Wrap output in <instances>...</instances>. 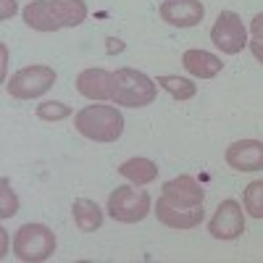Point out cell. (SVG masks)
Segmentation results:
<instances>
[{
  "label": "cell",
  "instance_id": "obj_1",
  "mask_svg": "<svg viewBox=\"0 0 263 263\" xmlns=\"http://www.w3.org/2000/svg\"><path fill=\"white\" fill-rule=\"evenodd\" d=\"M74 126L87 140L116 142L124 135V116L116 105H87L74 114Z\"/></svg>",
  "mask_w": 263,
  "mask_h": 263
},
{
  "label": "cell",
  "instance_id": "obj_2",
  "mask_svg": "<svg viewBox=\"0 0 263 263\" xmlns=\"http://www.w3.org/2000/svg\"><path fill=\"white\" fill-rule=\"evenodd\" d=\"M158 95V84L156 79H150L147 74L137 71V69H124L114 71V84H111V100L116 105H126V108H142L150 105Z\"/></svg>",
  "mask_w": 263,
  "mask_h": 263
},
{
  "label": "cell",
  "instance_id": "obj_3",
  "mask_svg": "<svg viewBox=\"0 0 263 263\" xmlns=\"http://www.w3.org/2000/svg\"><path fill=\"white\" fill-rule=\"evenodd\" d=\"M150 213V195L137 184L116 187L108 197V216L119 224H137Z\"/></svg>",
  "mask_w": 263,
  "mask_h": 263
},
{
  "label": "cell",
  "instance_id": "obj_4",
  "mask_svg": "<svg viewBox=\"0 0 263 263\" xmlns=\"http://www.w3.org/2000/svg\"><path fill=\"white\" fill-rule=\"evenodd\" d=\"M13 253L24 263L48 260L55 253V234L45 224H24L13 237Z\"/></svg>",
  "mask_w": 263,
  "mask_h": 263
},
{
  "label": "cell",
  "instance_id": "obj_5",
  "mask_svg": "<svg viewBox=\"0 0 263 263\" xmlns=\"http://www.w3.org/2000/svg\"><path fill=\"white\" fill-rule=\"evenodd\" d=\"M55 79H58V74L50 69V66H27V69L16 71L6 82V90L16 100H32V98L45 95L55 84Z\"/></svg>",
  "mask_w": 263,
  "mask_h": 263
},
{
  "label": "cell",
  "instance_id": "obj_6",
  "mask_svg": "<svg viewBox=\"0 0 263 263\" xmlns=\"http://www.w3.org/2000/svg\"><path fill=\"white\" fill-rule=\"evenodd\" d=\"M211 42L227 55L242 53L248 45V29L234 11H221L216 18V24L211 27Z\"/></svg>",
  "mask_w": 263,
  "mask_h": 263
},
{
  "label": "cell",
  "instance_id": "obj_7",
  "mask_svg": "<svg viewBox=\"0 0 263 263\" xmlns=\"http://www.w3.org/2000/svg\"><path fill=\"white\" fill-rule=\"evenodd\" d=\"M208 232L216 239H237L245 232V216H242V205L237 200H224L218 203L213 218L208 221Z\"/></svg>",
  "mask_w": 263,
  "mask_h": 263
},
{
  "label": "cell",
  "instance_id": "obj_8",
  "mask_svg": "<svg viewBox=\"0 0 263 263\" xmlns=\"http://www.w3.org/2000/svg\"><path fill=\"white\" fill-rule=\"evenodd\" d=\"M158 216V221L168 229H195L203 224L205 218V211L203 205H195V208H184V205H171L166 203L163 197H158L156 203V211H153Z\"/></svg>",
  "mask_w": 263,
  "mask_h": 263
},
{
  "label": "cell",
  "instance_id": "obj_9",
  "mask_svg": "<svg viewBox=\"0 0 263 263\" xmlns=\"http://www.w3.org/2000/svg\"><path fill=\"white\" fill-rule=\"evenodd\" d=\"M158 11H161V18L166 24L179 27V29L197 27L205 16V8L200 0H163Z\"/></svg>",
  "mask_w": 263,
  "mask_h": 263
},
{
  "label": "cell",
  "instance_id": "obj_10",
  "mask_svg": "<svg viewBox=\"0 0 263 263\" xmlns=\"http://www.w3.org/2000/svg\"><path fill=\"white\" fill-rule=\"evenodd\" d=\"M163 200L171 205H184V208H195V205H203L205 200V190L197 184L192 177L182 174V177H174L163 184Z\"/></svg>",
  "mask_w": 263,
  "mask_h": 263
},
{
  "label": "cell",
  "instance_id": "obj_11",
  "mask_svg": "<svg viewBox=\"0 0 263 263\" xmlns=\"http://www.w3.org/2000/svg\"><path fill=\"white\" fill-rule=\"evenodd\" d=\"M224 158L234 171H260L263 168V142L260 140H237L227 147Z\"/></svg>",
  "mask_w": 263,
  "mask_h": 263
},
{
  "label": "cell",
  "instance_id": "obj_12",
  "mask_svg": "<svg viewBox=\"0 0 263 263\" xmlns=\"http://www.w3.org/2000/svg\"><path fill=\"white\" fill-rule=\"evenodd\" d=\"M111 84H114V74L105 69H84L77 77L79 95L90 100H111Z\"/></svg>",
  "mask_w": 263,
  "mask_h": 263
},
{
  "label": "cell",
  "instance_id": "obj_13",
  "mask_svg": "<svg viewBox=\"0 0 263 263\" xmlns=\"http://www.w3.org/2000/svg\"><path fill=\"white\" fill-rule=\"evenodd\" d=\"M182 63H184V69L192 77H197V79H213L218 71L224 69V63H221V58H218V55H213L208 50H197V48L184 50Z\"/></svg>",
  "mask_w": 263,
  "mask_h": 263
},
{
  "label": "cell",
  "instance_id": "obj_14",
  "mask_svg": "<svg viewBox=\"0 0 263 263\" xmlns=\"http://www.w3.org/2000/svg\"><path fill=\"white\" fill-rule=\"evenodd\" d=\"M24 21L27 27L37 29V32H58L61 24L50 8V0H32V3L24 8Z\"/></svg>",
  "mask_w": 263,
  "mask_h": 263
},
{
  "label": "cell",
  "instance_id": "obj_15",
  "mask_svg": "<svg viewBox=\"0 0 263 263\" xmlns=\"http://www.w3.org/2000/svg\"><path fill=\"white\" fill-rule=\"evenodd\" d=\"M119 174H121L124 179H129L132 184L142 187V184L156 182V177H158V166L153 163L150 158H129V161H124V163L119 166Z\"/></svg>",
  "mask_w": 263,
  "mask_h": 263
},
{
  "label": "cell",
  "instance_id": "obj_16",
  "mask_svg": "<svg viewBox=\"0 0 263 263\" xmlns=\"http://www.w3.org/2000/svg\"><path fill=\"white\" fill-rule=\"evenodd\" d=\"M71 216H74V224L79 232H95L100 229L103 224V211L95 200H87V197H79V200H74L71 205Z\"/></svg>",
  "mask_w": 263,
  "mask_h": 263
},
{
  "label": "cell",
  "instance_id": "obj_17",
  "mask_svg": "<svg viewBox=\"0 0 263 263\" xmlns=\"http://www.w3.org/2000/svg\"><path fill=\"white\" fill-rule=\"evenodd\" d=\"M50 8L61 27H79L87 18L84 0H50Z\"/></svg>",
  "mask_w": 263,
  "mask_h": 263
},
{
  "label": "cell",
  "instance_id": "obj_18",
  "mask_svg": "<svg viewBox=\"0 0 263 263\" xmlns=\"http://www.w3.org/2000/svg\"><path fill=\"white\" fill-rule=\"evenodd\" d=\"M156 84L163 87V90H166L171 98H177V100H190V98H195V92H197V84H195V82H190V79H184V77H174V74L158 77Z\"/></svg>",
  "mask_w": 263,
  "mask_h": 263
},
{
  "label": "cell",
  "instance_id": "obj_19",
  "mask_svg": "<svg viewBox=\"0 0 263 263\" xmlns=\"http://www.w3.org/2000/svg\"><path fill=\"white\" fill-rule=\"evenodd\" d=\"M245 211L253 216V218H263V179H255L245 187Z\"/></svg>",
  "mask_w": 263,
  "mask_h": 263
},
{
  "label": "cell",
  "instance_id": "obj_20",
  "mask_svg": "<svg viewBox=\"0 0 263 263\" xmlns=\"http://www.w3.org/2000/svg\"><path fill=\"white\" fill-rule=\"evenodd\" d=\"M37 116L42 121H63L71 116V108L66 103H58V100H45L37 105Z\"/></svg>",
  "mask_w": 263,
  "mask_h": 263
},
{
  "label": "cell",
  "instance_id": "obj_21",
  "mask_svg": "<svg viewBox=\"0 0 263 263\" xmlns=\"http://www.w3.org/2000/svg\"><path fill=\"white\" fill-rule=\"evenodd\" d=\"M18 211V200L8 184V179H0V218H11Z\"/></svg>",
  "mask_w": 263,
  "mask_h": 263
},
{
  "label": "cell",
  "instance_id": "obj_22",
  "mask_svg": "<svg viewBox=\"0 0 263 263\" xmlns=\"http://www.w3.org/2000/svg\"><path fill=\"white\" fill-rule=\"evenodd\" d=\"M250 32L253 37H263V13H255V18L250 21Z\"/></svg>",
  "mask_w": 263,
  "mask_h": 263
},
{
  "label": "cell",
  "instance_id": "obj_23",
  "mask_svg": "<svg viewBox=\"0 0 263 263\" xmlns=\"http://www.w3.org/2000/svg\"><path fill=\"white\" fill-rule=\"evenodd\" d=\"M250 50H253V55L263 63V37H253V42H250Z\"/></svg>",
  "mask_w": 263,
  "mask_h": 263
},
{
  "label": "cell",
  "instance_id": "obj_24",
  "mask_svg": "<svg viewBox=\"0 0 263 263\" xmlns=\"http://www.w3.org/2000/svg\"><path fill=\"white\" fill-rule=\"evenodd\" d=\"M16 13V0H3V11H0V18H11Z\"/></svg>",
  "mask_w": 263,
  "mask_h": 263
}]
</instances>
